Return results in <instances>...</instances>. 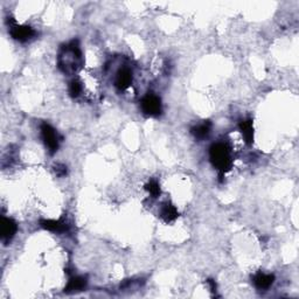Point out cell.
I'll list each match as a JSON object with an SVG mask.
<instances>
[{
  "instance_id": "obj_14",
  "label": "cell",
  "mask_w": 299,
  "mask_h": 299,
  "mask_svg": "<svg viewBox=\"0 0 299 299\" xmlns=\"http://www.w3.org/2000/svg\"><path fill=\"white\" fill-rule=\"evenodd\" d=\"M145 190L151 194L152 198H158L160 195V186L157 180H150L145 185Z\"/></svg>"
},
{
  "instance_id": "obj_8",
  "label": "cell",
  "mask_w": 299,
  "mask_h": 299,
  "mask_svg": "<svg viewBox=\"0 0 299 299\" xmlns=\"http://www.w3.org/2000/svg\"><path fill=\"white\" fill-rule=\"evenodd\" d=\"M40 226L43 229L49 230V232L58 233V234H62L69 229V224H68L64 220H41Z\"/></svg>"
},
{
  "instance_id": "obj_17",
  "label": "cell",
  "mask_w": 299,
  "mask_h": 299,
  "mask_svg": "<svg viewBox=\"0 0 299 299\" xmlns=\"http://www.w3.org/2000/svg\"><path fill=\"white\" fill-rule=\"evenodd\" d=\"M207 283L209 284V286H211V291H216V284H215L213 279H208Z\"/></svg>"
},
{
  "instance_id": "obj_1",
  "label": "cell",
  "mask_w": 299,
  "mask_h": 299,
  "mask_svg": "<svg viewBox=\"0 0 299 299\" xmlns=\"http://www.w3.org/2000/svg\"><path fill=\"white\" fill-rule=\"evenodd\" d=\"M82 64V52H81L79 41L73 40L71 43L62 46L58 56V65L60 70L64 74H73L81 68Z\"/></svg>"
},
{
  "instance_id": "obj_12",
  "label": "cell",
  "mask_w": 299,
  "mask_h": 299,
  "mask_svg": "<svg viewBox=\"0 0 299 299\" xmlns=\"http://www.w3.org/2000/svg\"><path fill=\"white\" fill-rule=\"evenodd\" d=\"M238 128H240L242 136H243L244 140H246V143L248 145L253 144L254 142V125H253V121L251 119H244V121H242L240 125H238Z\"/></svg>"
},
{
  "instance_id": "obj_13",
  "label": "cell",
  "mask_w": 299,
  "mask_h": 299,
  "mask_svg": "<svg viewBox=\"0 0 299 299\" xmlns=\"http://www.w3.org/2000/svg\"><path fill=\"white\" fill-rule=\"evenodd\" d=\"M212 128V123L209 121H205L203 123L196 125L191 128V132L196 139H203L208 136L209 132H211Z\"/></svg>"
},
{
  "instance_id": "obj_16",
  "label": "cell",
  "mask_w": 299,
  "mask_h": 299,
  "mask_svg": "<svg viewBox=\"0 0 299 299\" xmlns=\"http://www.w3.org/2000/svg\"><path fill=\"white\" fill-rule=\"evenodd\" d=\"M54 171L58 176H64L67 175V166H64V164H56L54 166Z\"/></svg>"
},
{
  "instance_id": "obj_11",
  "label": "cell",
  "mask_w": 299,
  "mask_h": 299,
  "mask_svg": "<svg viewBox=\"0 0 299 299\" xmlns=\"http://www.w3.org/2000/svg\"><path fill=\"white\" fill-rule=\"evenodd\" d=\"M159 214L161 219H163V221H165L166 223L173 222V221H175L179 216V213L178 211H176V208L170 202L164 203V205L161 206Z\"/></svg>"
},
{
  "instance_id": "obj_4",
  "label": "cell",
  "mask_w": 299,
  "mask_h": 299,
  "mask_svg": "<svg viewBox=\"0 0 299 299\" xmlns=\"http://www.w3.org/2000/svg\"><path fill=\"white\" fill-rule=\"evenodd\" d=\"M40 130H41V137H43L44 145H46V148L48 149L49 153L50 154L55 153V152L59 150L60 142H61V138H60V136L55 131V128H54L52 125L43 123L41 124Z\"/></svg>"
},
{
  "instance_id": "obj_2",
  "label": "cell",
  "mask_w": 299,
  "mask_h": 299,
  "mask_svg": "<svg viewBox=\"0 0 299 299\" xmlns=\"http://www.w3.org/2000/svg\"><path fill=\"white\" fill-rule=\"evenodd\" d=\"M209 159H211L215 169L220 172L221 175L228 172L233 166L230 150L223 143H216V144L211 146V149H209Z\"/></svg>"
},
{
  "instance_id": "obj_15",
  "label": "cell",
  "mask_w": 299,
  "mask_h": 299,
  "mask_svg": "<svg viewBox=\"0 0 299 299\" xmlns=\"http://www.w3.org/2000/svg\"><path fill=\"white\" fill-rule=\"evenodd\" d=\"M82 90H83L82 83H81L79 80H73L69 83V94L71 97H74V98L79 97Z\"/></svg>"
},
{
  "instance_id": "obj_10",
  "label": "cell",
  "mask_w": 299,
  "mask_h": 299,
  "mask_svg": "<svg viewBox=\"0 0 299 299\" xmlns=\"http://www.w3.org/2000/svg\"><path fill=\"white\" fill-rule=\"evenodd\" d=\"M254 284L258 290H268L275 282V276L271 274L258 273L254 276Z\"/></svg>"
},
{
  "instance_id": "obj_3",
  "label": "cell",
  "mask_w": 299,
  "mask_h": 299,
  "mask_svg": "<svg viewBox=\"0 0 299 299\" xmlns=\"http://www.w3.org/2000/svg\"><path fill=\"white\" fill-rule=\"evenodd\" d=\"M140 106H142L143 112L146 116H149V117H158L163 112L161 100L159 96L154 95L153 92H149L148 95H145L142 102H140Z\"/></svg>"
},
{
  "instance_id": "obj_9",
  "label": "cell",
  "mask_w": 299,
  "mask_h": 299,
  "mask_svg": "<svg viewBox=\"0 0 299 299\" xmlns=\"http://www.w3.org/2000/svg\"><path fill=\"white\" fill-rule=\"evenodd\" d=\"M86 283H88L86 277L76 276V277L70 278V280L68 282L67 285H65L64 292L65 294H76V292L83 291V290L85 289Z\"/></svg>"
},
{
  "instance_id": "obj_6",
  "label": "cell",
  "mask_w": 299,
  "mask_h": 299,
  "mask_svg": "<svg viewBox=\"0 0 299 299\" xmlns=\"http://www.w3.org/2000/svg\"><path fill=\"white\" fill-rule=\"evenodd\" d=\"M18 232V224L13 219L10 217H2L0 223V234H1V241L8 243Z\"/></svg>"
},
{
  "instance_id": "obj_5",
  "label": "cell",
  "mask_w": 299,
  "mask_h": 299,
  "mask_svg": "<svg viewBox=\"0 0 299 299\" xmlns=\"http://www.w3.org/2000/svg\"><path fill=\"white\" fill-rule=\"evenodd\" d=\"M10 33L12 38H13L14 40L19 41V43H27V41L31 40V39L34 38L35 34H37L32 27L17 25L16 22H12L13 20H10Z\"/></svg>"
},
{
  "instance_id": "obj_7",
  "label": "cell",
  "mask_w": 299,
  "mask_h": 299,
  "mask_svg": "<svg viewBox=\"0 0 299 299\" xmlns=\"http://www.w3.org/2000/svg\"><path fill=\"white\" fill-rule=\"evenodd\" d=\"M132 71L127 67L121 68V69L117 71L115 77L116 88L121 91L127 90L128 86L131 85V83H132Z\"/></svg>"
}]
</instances>
